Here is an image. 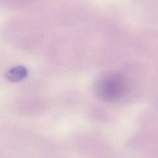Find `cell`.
<instances>
[{"label": "cell", "instance_id": "6da1fadb", "mask_svg": "<svg viewBox=\"0 0 158 158\" xmlns=\"http://www.w3.org/2000/svg\"><path fill=\"white\" fill-rule=\"evenodd\" d=\"M95 93L103 101L114 103L125 95L127 84L124 78L117 73H106L100 76L95 83Z\"/></svg>", "mask_w": 158, "mask_h": 158}, {"label": "cell", "instance_id": "7a4b0ae2", "mask_svg": "<svg viewBox=\"0 0 158 158\" xmlns=\"http://www.w3.org/2000/svg\"><path fill=\"white\" fill-rule=\"evenodd\" d=\"M27 73V70L23 66H15L8 71L6 77L10 81L17 82L23 80Z\"/></svg>", "mask_w": 158, "mask_h": 158}]
</instances>
